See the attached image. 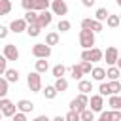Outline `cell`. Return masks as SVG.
<instances>
[{"label":"cell","instance_id":"cell-1","mask_svg":"<svg viewBox=\"0 0 121 121\" xmlns=\"http://www.w3.org/2000/svg\"><path fill=\"white\" fill-rule=\"evenodd\" d=\"M95 42H96V38H95V32L93 30H87V28H81L79 30V45L83 49H93L95 47Z\"/></svg>","mask_w":121,"mask_h":121},{"label":"cell","instance_id":"cell-2","mask_svg":"<svg viewBox=\"0 0 121 121\" xmlns=\"http://www.w3.org/2000/svg\"><path fill=\"white\" fill-rule=\"evenodd\" d=\"M104 59V53H102V49H98V47H93V49H83L81 51V60H87V62H98V60H102Z\"/></svg>","mask_w":121,"mask_h":121},{"label":"cell","instance_id":"cell-3","mask_svg":"<svg viewBox=\"0 0 121 121\" xmlns=\"http://www.w3.org/2000/svg\"><path fill=\"white\" fill-rule=\"evenodd\" d=\"M87 106H89V96L87 95H83V93H79L74 100H70V110H74V112H83V110H87Z\"/></svg>","mask_w":121,"mask_h":121},{"label":"cell","instance_id":"cell-4","mask_svg":"<svg viewBox=\"0 0 121 121\" xmlns=\"http://www.w3.org/2000/svg\"><path fill=\"white\" fill-rule=\"evenodd\" d=\"M26 85H28V89L32 91V93H40L42 91V76L34 70V72H30L28 76H26Z\"/></svg>","mask_w":121,"mask_h":121},{"label":"cell","instance_id":"cell-5","mask_svg":"<svg viewBox=\"0 0 121 121\" xmlns=\"http://www.w3.org/2000/svg\"><path fill=\"white\" fill-rule=\"evenodd\" d=\"M0 112L6 117H13L17 113V104H13L9 98H0Z\"/></svg>","mask_w":121,"mask_h":121},{"label":"cell","instance_id":"cell-6","mask_svg":"<svg viewBox=\"0 0 121 121\" xmlns=\"http://www.w3.org/2000/svg\"><path fill=\"white\" fill-rule=\"evenodd\" d=\"M32 55L36 59H47L51 55V47L47 43H34L32 45Z\"/></svg>","mask_w":121,"mask_h":121},{"label":"cell","instance_id":"cell-7","mask_svg":"<svg viewBox=\"0 0 121 121\" xmlns=\"http://www.w3.org/2000/svg\"><path fill=\"white\" fill-rule=\"evenodd\" d=\"M104 59H106V64L108 66H115V62H117V59H119V51H117V47H108L106 49V53H104Z\"/></svg>","mask_w":121,"mask_h":121},{"label":"cell","instance_id":"cell-8","mask_svg":"<svg viewBox=\"0 0 121 121\" xmlns=\"http://www.w3.org/2000/svg\"><path fill=\"white\" fill-rule=\"evenodd\" d=\"M4 57L8 60H17L19 59V49L15 43H6L4 45Z\"/></svg>","mask_w":121,"mask_h":121},{"label":"cell","instance_id":"cell-9","mask_svg":"<svg viewBox=\"0 0 121 121\" xmlns=\"http://www.w3.org/2000/svg\"><path fill=\"white\" fill-rule=\"evenodd\" d=\"M51 11H53V15H66L68 6L64 0H55V2H51Z\"/></svg>","mask_w":121,"mask_h":121},{"label":"cell","instance_id":"cell-10","mask_svg":"<svg viewBox=\"0 0 121 121\" xmlns=\"http://www.w3.org/2000/svg\"><path fill=\"white\" fill-rule=\"evenodd\" d=\"M51 21H53V11L45 9V11H40V13H38V25H40L42 28L49 26V25H51Z\"/></svg>","mask_w":121,"mask_h":121},{"label":"cell","instance_id":"cell-11","mask_svg":"<svg viewBox=\"0 0 121 121\" xmlns=\"http://www.w3.org/2000/svg\"><path fill=\"white\" fill-rule=\"evenodd\" d=\"M89 106H91L93 112H102V108H104V96L93 95V96L89 98Z\"/></svg>","mask_w":121,"mask_h":121},{"label":"cell","instance_id":"cell-12","mask_svg":"<svg viewBox=\"0 0 121 121\" xmlns=\"http://www.w3.org/2000/svg\"><path fill=\"white\" fill-rule=\"evenodd\" d=\"M26 21L25 19H13L11 21V25H9V30L11 32H15V34H21V32H25L26 30Z\"/></svg>","mask_w":121,"mask_h":121},{"label":"cell","instance_id":"cell-13","mask_svg":"<svg viewBox=\"0 0 121 121\" xmlns=\"http://www.w3.org/2000/svg\"><path fill=\"white\" fill-rule=\"evenodd\" d=\"M78 91L83 93V95L91 93V91H93V81H91V79H79V81H78Z\"/></svg>","mask_w":121,"mask_h":121},{"label":"cell","instance_id":"cell-14","mask_svg":"<svg viewBox=\"0 0 121 121\" xmlns=\"http://www.w3.org/2000/svg\"><path fill=\"white\" fill-rule=\"evenodd\" d=\"M91 76H93L95 81H104V78H106V68H102V66H95L93 72H91Z\"/></svg>","mask_w":121,"mask_h":121},{"label":"cell","instance_id":"cell-15","mask_svg":"<svg viewBox=\"0 0 121 121\" xmlns=\"http://www.w3.org/2000/svg\"><path fill=\"white\" fill-rule=\"evenodd\" d=\"M17 110H19V112H23V113H28V112H32V110H34V104H32L30 100H25V98H23V100H19V102H17Z\"/></svg>","mask_w":121,"mask_h":121},{"label":"cell","instance_id":"cell-16","mask_svg":"<svg viewBox=\"0 0 121 121\" xmlns=\"http://www.w3.org/2000/svg\"><path fill=\"white\" fill-rule=\"evenodd\" d=\"M119 76H121V70H119L117 66H110V68H106V78H108L110 81L119 79Z\"/></svg>","mask_w":121,"mask_h":121},{"label":"cell","instance_id":"cell-17","mask_svg":"<svg viewBox=\"0 0 121 121\" xmlns=\"http://www.w3.org/2000/svg\"><path fill=\"white\" fill-rule=\"evenodd\" d=\"M108 106L112 110H121V95H112L108 98Z\"/></svg>","mask_w":121,"mask_h":121},{"label":"cell","instance_id":"cell-18","mask_svg":"<svg viewBox=\"0 0 121 121\" xmlns=\"http://www.w3.org/2000/svg\"><path fill=\"white\" fill-rule=\"evenodd\" d=\"M23 19L26 21V25H38V11L30 9V11H26V13H25V17H23Z\"/></svg>","mask_w":121,"mask_h":121},{"label":"cell","instance_id":"cell-19","mask_svg":"<svg viewBox=\"0 0 121 121\" xmlns=\"http://www.w3.org/2000/svg\"><path fill=\"white\" fill-rule=\"evenodd\" d=\"M6 79H8L9 83H17V81H19V72H17L15 68H8V70H6Z\"/></svg>","mask_w":121,"mask_h":121},{"label":"cell","instance_id":"cell-20","mask_svg":"<svg viewBox=\"0 0 121 121\" xmlns=\"http://www.w3.org/2000/svg\"><path fill=\"white\" fill-rule=\"evenodd\" d=\"M57 95H59V91L55 89V85H45V89H43V96H45L47 100H53Z\"/></svg>","mask_w":121,"mask_h":121},{"label":"cell","instance_id":"cell-21","mask_svg":"<svg viewBox=\"0 0 121 121\" xmlns=\"http://www.w3.org/2000/svg\"><path fill=\"white\" fill-rule=\"evenodd\" d=\"M51 6V2L49 0H34V11H45L47 8Z\"/></svg>","mask_w":121,"mask_h":121},{"label":"cell","instance_id":"cell-22","mask_svg":"<svg viewBox=\"0 0 121 121\" xmlns=\"http://www.w3.org/2000/svg\"><path fill=\"white\" fill-rule=\"evenodd\" d=\"M108 17H110V13H108L106 8H98V9L95 11V21H100V23H102V21H106Z\"/></svg>","mask_w":121,"mask_h":121},{"label":"cell","instance_id":"cell-23","mask_svg":"<svg viewBox=\"0 0 121 121\" xmlns=\"http://www.w3.org/2000/svg\"><path fill=\"white\" fill-rule=\"evenodd\" d=\"M47 70H49L47 60H45V59H38V60H36V72H38V74H43V72H47Z\"/></svg>","mask_w":121,"mask_h":121},{"label":"cell","instance_id":"cell-24","mask_svg":"<svg viewBox=\"0 0 121 121\" xmlns=\"http://www.w3.org/2000/svg\"><path fill=\"white\" fill-rule=\"evenodd\" d=\"M106 25H108L110 28H117V26L121 25V21H119V15H112V13H110V17L106 19Z\"/></svg>","mask_w":121,"mask_h":121},{"label":"cell","instance_id":"cell-25","mask_svg":"<svg viewBox=\"0 0 121 121\" xmlns=\"http://www.w3.org/2000/svg\"><path fill=\"white\" fill-rule=\"evenodd\" d=\"M70 76L74 78V79H83V72H81V68H79V64H74L72 68H70Z\"/></svg>","mask_w":121,"mask_h":121},{"label":"cell","instance_id":"cell-26","mask_svg":"<svg viewBox=\"0 0 121 121\" xmlns=\"http://www.w3.org/2000/svg\"><path fill=\"white\" fill-rule=\"evenodd\" d=\"M26 32H28V36L36 38V36H40V32H42V26H40V25H28V26H26Z\"/></svg>","mask_w":121,"mask_h":121},{"label":"cell","instance_id":"cell-27","mask_svg":"<svg viewBox=\"0 0 121 121\" xmlns=\"http://www.w3.org/2000/svg\"><path fill=\"white\" fill-rule=\"evenodd\" d=\"M45 43L51 47V45H57L59 43V34L57 32H49L47 36H45Z\"/></svg>","mask_w":121,"mask_h":121},{"label":"cell","instance_id":"cell-28","mask_svg":"<svg viewBox=\"0 0 121 121\" xmlns=\"http://www.w3.org/2000/svg\"><path fill=\"white\" fill-rule=\"evenodd\" d=\"M55 89H57L59 93H64V91L68 89V81H66L64 78H59V79L55 81Z\"/></svg>","mask_w":121,"mask_h":121},{"label":"cell","instance_id":"cell-29","mask_svg":"<svg viewBox=\"0 0 121 121\" xmlns=\"http://www.w3.org/2000/svg\"><path fill=\"white\" fill-rule=\"evenodd\" d=\"M108 87H110V96H112V95H119V93H121V83H119L117 79H115V81H110V83H108Z\"/></svg>","mask_w":121,"mask_h":121},{"label":"cell","instance_id":"cell-30","mask_svg":"<svg viewBox=\"0 0 121 121\" xmlns=\"http://www.w3.org/2000/svg\"><path fill=\"white\" fill-rule=\"evenodd\" d=\"M79 117H81V121H95V112L91 108H87V110H83L79 113Z\"/></svg>","mask_w":121,"mask_h":121},{"label":"cell","instance_id":"cell-31","mask_svg":"<svg viewBox=\"0 0 121 121\" xmlns=\"http://www.w3.org/2000/svg\"><path fill=\"white\" fill-rule=\"evenodd\" d=\"M11 11V2L9 0H0V15H8Z\"/></svg>","mask_w":121,"mask_h":121},{"label":"cell","instance_id":"cell-32","mask_svg":"<svg viewBox=\"0 0 121 121\" xmlns=\"http://www.w3.org/2000/svg\"><path fill=\"white\" fill-rule=\"evenodd\" d=\"M70 28H72V23L66 21V19H60L59 25H57V30H60V32H68Z\"/></svg>","mask_w":121,"mask_h":121},{"label":"cell","instance_id":"cell-33","mask_svg":"<svg viewBox=\"0 0 121 121\" xmlns=\"http://www.w3.org/2000/svg\"><path fill=\"white\" fill-rule=\"evenodd\" d=\"M51 72H53V76L59 79V78H62V76H64L66 66H64V64H57V66H53V70H51Z\"/></svg>","mask_w":121,"mask_h":121},{"label":"cell","instance_id":"cell-34","mask_svg":"<svg viewBox=\"0 0 121 121\" xmlns=\"http://www.w3.org/2000/svg\"><path fill=\"white\" fill-rule=\"evenodd\" d=\"M8 79L6 78H0V98H6V95H8Z\"/></svg>","mask_w":121,"mask_h":121},{"label":"cell","instance_id":"cell-35","mask_svg":"<svg viewBox=\"0 0 121 121\" xmlns=\"http://www.w3.org/2000/svg\"><path fill=\"white\" fill-rule=\"evenodd\" d=\"M98 95H100V96H110V87H108V83L100 81V85H98Z\"/></svg>","mask_w":121,"mask_h":121},{"label":"cell","instance_id":"cell-36","mask_svg":"<svg viewBox=\"0 0 121 121\" xmlns=\"http://www.w3.org/2000/svg\"><path fill=\"white\" fill-rule=\"evenodd\" d=\"M64 119H66V121H81V117H79V112H74V110H70V112L64 115Z\"/></svg>","mask_w":121,"mask_h":121},{"label":"cell","instance_id":"cell-37","mask_svg":"<svg viewBox=\"0 0 121 121\" xmlns=\"http://www.w3.org/2000/svg\"><path fill=\"white\" fill-rule=\"evenodd\" d=\"M79 68H81L83 74H91V72H93V66H91V62H87V60H81V62H79Z\"/></svg>","mask_w":121,"mask_h":121},{"label":"cell","instance_id":"cell-38","mask_svg":"<svg viewBox=\"0 0 121 121\" xmlns=\"http://www.w3.org/2000/svg\"><path fill=\"white\" fill-rule=\"evenodd\" d=\"M6 70H8V59L4 55H0V76L6 74Z\"/></svg>","mask_w":121,"mask_h":121},{"label":"cell","instance_id":"cell-39","mask_svg":"<svg viewBox=\"0 0 121 121\" xmlns=\"http://www.w3.org/2000/svg\"><path fill=\"white\" fill-rule=\"evenodd\" d=\"M91 30L96 34V32H102V30H104V26H102V23H100V21H93V26H91Z\"/></svg>","mask_w":121,"mask_h":121},{"label":"cell","instance_id":"cell-40","mask_svg":"<svg viewBox=\"0 0 121 121\" xmlns=\"http://www.w3.org/2000/svg\"><path fill=\"white\" fill-rule=\"evenodd\" d=\"M21 6L26 11H30V9H34V0H21Z\"/></svg>","mask_w":121,"mask_h":121},{"label":"cell","instance_id":"cell-41","mask_svg":"<svg viewBox=\"0 0 121 121\" xmlns=\"http://www.w3.org/2000/svg\"><path fill=\"white\" fill-rule=\"evenodd\" d=\"M96 121H112V112H100V117Z\"/></svg>","mask_w":121,"mask_h":121},{"label":"cell","instance_id":"cell-42","mask_svg":"<svg viewBox=\"0 0 121 121\" xmlns=\"http://www.w3.org/2000/svg\"><path fill=\"white\" fill-rule=\"evenodd\" d=\"M93 21H95V19H89V17H87V19H83V21H81V28H87V30H91V26H93Z\"/></svg>","mask_w":121,"mask_h":121},{"label":"cell","instance_id":"cell-43","mask_svg":"<svg viewBox=\"0 0 121 121\" xmlns=\"http://www.w3.org/2000/svg\"><path fill=\"white\" fill-rule=\"evenodd\" d=\"M11 121H26V113H23V112H17V113L11 117Z\"/></svg>","mask_w":121,"mask_h":121},{"label":"cell","instance_id":"cell-44","mask_svg":"<svg viewBox=\"0 0 121 121\" xmlns=\"http://www.w3.org/2000/svg\"><path fill=\"white\" fill-rule=\"evenodd\" d=\"M112 121H121V112L119 110H112Z\"/></svg>","mask_w":121,"mask_h":121},{"label":"cell","instance_id":"cell-45","mask_svg":"<svg viewBox=\"0 0 121 121\" xmlns=\"http://www.w3.org/2000/svg\"><path fill=\"white\" fill-rule=\"evenodd\" d=\"M8 32H9V30H8V26H4V25H0V40H4V38L8 36Z\"/></svg>","mask_w":121,"mask_h":121},{"label":"cell","instance_id":"cell-46","mask_svg":"<svg viewBox=\"0 0 121 121\" xmlns=\"http://www.w3.org/2000/svg\"><path fill=\"white\" fill-rule=\"evenodd\" d=\"M95 2H96V0H81V4H83L85 8H91V6H95Z\"/></svg>","mask_w":121,"mask_h":121},{"label":"cell","instance_id":"cell-47","mask_svg":"<svg viewBox=\"0 0 121 121\" xmlns=\"http://www.w3.org/2000/svg\"><path fill=\"white\" fill-rule=\"evenodd\" d=\"M32 121H51V119H49L47 115H38V117H34Z\"/></svg>","mask_w":121,"mask_h":121},{"label":"cell","instance_id":"cell-48","mask_svg":"<svg viewBox=\"0 0 121 121\" xmlns=\"http://www.w3.org/2000/svg\"><path fill=\"white\" fill-rule=\"evenodd\" d=\"M51 121H66V119H64V117H62V115H57V117H53V119H51Z\"/></svg>","mask_w":121,"mask_h":121},{"label":"cell","instance_id":"cell-49","mask_svg":"<svg viewBox=\"0 0 121 121\" xmlns=\"http://www.w3.org/2000/svg\"><path fill=\"white\" fill-rule=\"evenodd\" d=\"M115 66H117V68H119V70H121V57H119V59H117V62H115Z\"/></svg>","mask_w":121,"mask_h":121},{"label":"cell","instance_id":"cell-50","mask_svg":"<svg viewBox=\"0 0 121 121\" xmlns=\"http://www.w3.org/2000/svg\"><path fill=\"white\" fill-rule=\"evenodd\" d=\"M115 4H117V6H119V8H121V0H115Z\"/></svg>","mask_w":121,"mask_h":121},{"label":"cell","instance_id":"cell-51","mask_svg":"<svg viewBox=\"0 0 121 121\" xmlns=\"http://www.w3.org/2000/svg\"><path fill=\"white\" fill-rule=\"evenodd\" d=\"M2 117H4V113H2V112H0V121H2Z\"/></svg>","mask_w":121,"mask_h":121},{"label":"cell","instance_id":"cell-52","mask_svg":"<svg viewBox=\"0 0 121 121\" xmlns=\"http://www.w3.org/2000/svg\"><path fill=\"white\" fill-rule=\"evenodd\" d=\"M49 2H55V0H49Z\"/></svg>","mask_w":121,"mask_h":121},{"label":"cell","instance_id":"cell-53","mask_svg":"<svg viewBox=\"0 0 121 121\" xmlns=\"http://www.w3.org/2000/svg\"><path fill=\"white\" fill-rule=\"evenodd\" d=\"M119 21H121V15H119Z\"/></svg>","mask_w":121,"mask_h":121}]
</instances>
